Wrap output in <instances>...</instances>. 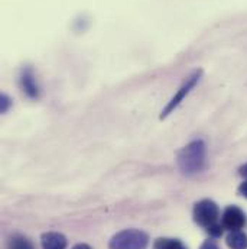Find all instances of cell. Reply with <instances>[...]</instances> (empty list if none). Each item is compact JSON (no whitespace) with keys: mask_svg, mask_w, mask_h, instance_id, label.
I'll list each match as a JSON object with an SVG mask.
<instances>
[{"mask_svg":"<svg viewBox=\"0 0 247 249\" xmlns=\"http://www.w3.org/2000/svg\"><path fill=\"white\" fill-rule=\"evenodd\" d=\"M177 162L180 170L186 174H195L199 173L204 168L205 164V143L201 139L189 142L181 151L177 154Z\"/></svg>","mask_w":247,"mask_h":249,"instance_id":"6da1fadb","label":"cell"},{"mask_svg":"<svg viewBox=\"0 0 247 249\" xmlns=\"http://www.w3.org/2000/svg\"><path fill=\"white\" fill-rule=\"evenodd\" d=\"M149 244V236L139 229H126L116 233L110 242V249H146Z\"/></svg>","mask_w":247,"mask_h":249,"instance_id":"7a4b0ae2","label":"cell"},{"mask_svg":"<svg viewBox=\"0 0 247 249\" xmlns=\"http://www.w3.org/2000/svg\"><path fill=\"white\" fill-rule=\"evenodd\" d=\"M194 222L202 228H208L214 223H217L218 217H220V207L217 206L215 201L210 200V198H204L201 201H198L194 206Z\"/></svg>","mask_w":247,"mask_h":249,"instance_id":"3957f363","label":"cell"},{"mask_svg":"<svg viewBox=\"0 0 247 249\" xmlns=\"http://www.w3.org/2000/svg\"><path fill=\"white\" fill-rule=\"evenodd\" d=\"M201 74H202V71L201 70H195L188 78H186V81L181 86V89L177 91V94L171 99V102L166 105V107L162 110V113H161V119H165L171 112H174L178 106H180V103L185 99L186 96H188V93L195 87V84L198 83V80H199V77H201Z\"/></svg>","mask_w":247,"mask_h":249,"instance_id":"277c9868","label":"cell"},{"mask_svg":"<svg viewBox=\"0 0 247 249\" xmlns=\"http://www.w3.org/2000/svg\"><path fill=\"white\" fill-rule=\"evenodd\" d=\"M221 225L224 229L233 232V231H240L246 225V214L245 212L237 207V206H229L226 207L221 219Z\"/></svg>","mask_w":247,"mask_h":249,"instance_id":"5b68a950","label":"cell"},{"mask_svg":"<svg viewBox=\"0 0 247 249\" xmlns=\"http://www.w3.org/2000/svg\"><path fill=\"white\" fill-rule=\"evenodd\" d=\"M20 84L25 91V94L31 99H36L39 96V87L36 84L33 71L31 68H25L20 75Z\"/></svg>","mask_w":247,"mask_h":249,"instance_id":"8992f818","label":"cell"},{"mask_svg":"<svg viewBox=\"0 0 247 249\" xmlns=\"http://www.w3.org/2000/svg\"><path fill=\"white\" fill-rule=\"evenodd\" d=\"M42 249H66V238L60 232H47L41 236Z\"/></svg>","mask_w":247,"mask_h":249,"instance_id":"52a82bcc","label":"cell"},{"mask_svg":"<svg viewBox=\"0 0 247 249\" xmlns=\"http://www.w3.org/2000/svg\"><path fill=\"white\" fill-rule=\"evenodd\" d=\"M226 244L230 249H247V235L242 231H233L227 235Z\"/></svg>","mask_w":247,"mask_h":249,"instance_id":"ba28073f","label":"cell"},{"mask_svg":"<svg viewBox=\"0 0 247 249\" xmlns=\"http://www.w3.org/2000/svg\"><path fill=\"white\" fill-rule=\"evenodd\" d=\"M153 249H188L180 241V239H172V238H158L153 242Z\"/></svg>","mask_w":247,"mask_h":249,"instance_id":"9c48e42d","label":"cell"},{"mask_svg":"<svg viewBox=\"0 0 247 249\" xmlns=\"http://www.w3.org/2000/svg\"><path fill=\"white\" fill-rule=\"evenodd\" d=\"M9 249H33V245H32V242L28 238L16 235V236H13L10 239Z\"/></svg>","mask_w":247,"mask_h":249,"instance_id":"30bf717a","label":"cell"},{"mask_svg":"<svg viewBox=\"0 0 247 249\" xmlns=\"http://www.w3.org/2000/svg\"><path fill=\"white\" fill-rule=\"evenodd\" d=\"M223 231H224V228H223V225H220V223H214V225H211V226L207 228V232L210 233L211 238H221Z\"/></svg>","mask_w":247,"mask_h":249,"instance_id":"8fae6325","label":"cell"},{"mask_svg":"<svg viewBox=\"0 0 247 249\" xmlns=\"http://www.w3.org/2000/svg\"><path fill=\"white\" fill-rule=\"evenodd\" d=\"M10 105H12L10 99L6 94H1V97H0V110H1V113H6L7 109L10 107Z\"/></svg>","mask_w":247,"mask_h":249,"instance_id":"7c38bea8","label":"cell"},{"mask_svg":"<svg viewBox=\"0 0 247 249\" xmlns=\"http://www.w3.org/2000/svg\"><path fill=\"white\" fill-rule=\"evenodd\" d=\"M199 249H220V248H218V245H217L214 241L208 239V241L202 242V245L199 247Z\"/></svg>","mask_w":247,"mask_h":249,"instance_id":"4fadbf2b","label":"cell"},{"mask_svg":"<svg viewBox=\"0 0 247 249\" xmlns=\"http://www.w3.org/2000/svg\"><path fill=\"white\" fill-rule=\"evenodd\" d=\"M239 194L247 198V180L245 183H242V184L239 186Z\"/></svg>","mask_w":247,"mask_h":249,"instance_id":"5bb4252c","label":"cell"},{"mask_svg":"<svg viewBox=\"0 0 247 249\" xmlns=\"http://www.w3.org/2000/svg\"><path fill=\"white\" fill-rule=\"evenodd\" d=\"M240 176H242V177H245V178L247 180V164H245V165L240 168Z\"/></svg>","mask_w":247,"mask_h":249,"instance_id":"9a60e30c","label":"cell"},{"mask_svg":"<svg viewBox=\"0 0 247 249\" xmlns=\"http://www.w3.org/2000/svg\"><path fill=\"white\" fill-rule=\"evenodd\" d=\"M72 249H91L88 245H85V244H78V245H75Z\"/></svg>","mask_w":247,"mask_h":249,"instance_id":"2e32d148","label":"cell"}]
</instances>
